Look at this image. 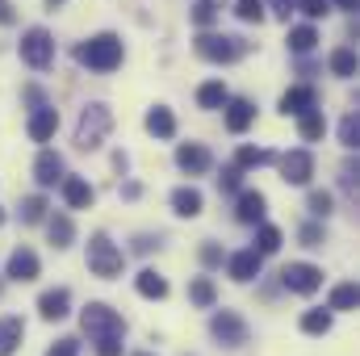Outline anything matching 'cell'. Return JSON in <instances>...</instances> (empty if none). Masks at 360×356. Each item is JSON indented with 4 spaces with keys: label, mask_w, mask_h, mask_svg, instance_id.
<instances>
[{
    "label": "cell",
    "mask_w": 360,
    "mask_h": 356,
    "mask_svg": "<svg viewBox=\"0 0 360 356\" xmlns=\"http://www.w3.org/2000/svg\"><path fill=\"white\" fill-rule=\"evenodd\" d=\"M122 55L126 51H122L117 34H96V38L76 46V63L89 68V72H113V68H122Z\"/></svg>",
    "instance_id": "cell-1"
},
{
    "label": "cell",
    "mask_w": 360,
    "mask_h": 356,
    "mask_svg": "<svg viewBox=\"0 0 360 356\" xmlns=\"http://www.w3.org/2000/svg\"><path fill=\"white\" fill-rule=\"evenodd\" d=\"M109 130H113V113H109V105L92 101V105H84V113H80L76 147H80V151H96V147L105 143V134H109Z\"/></svg>",
    "instance_id": "cell-2"
},
{
    "label": "cell",
    "mask_w": 360,
    "mask_h": 356,
    "mask_svg": "<svg viewBox=\"0 0 360 356\" xmlns=\"http://www.w3.org/2000/svg\"><path fill=\"white\" fill-rule=\"evenodd\" d=\"M80 327H84V336H89L92 344H96V340H109V336H126V319H122L113 306H105V302H89V306H84Z\"/></svg>",
    "instance_id": "cell-3"
},
{
    "label": "cell",
    "mask_w": 360,
    "mask_h": 356,
    "mask_svg": "<svg viewBox=\"0 0 360 356\" xmlns=\"http://www.w3.org/2000/svg\"><path fill=\"white\" fill-rule=\"evenodd\" d=\"M89 268H92V276L113 281V276H122L126 256H122V248H117L109 235H92L89 239Z\"/></svg>",
    "instance_id": "cell-4"
},
{
    "label": "cell",
    "mask_w": 360,
    "mask_h": 356,
    "mask_svg": "<svg viewBox=\"0 0 360 356\" xmlns=\"http://www.w3.org/2000/svg\"><path fill=\"white\" fill-rule=\"evenodd\" d=\"M197 55L205 63H235L248 55V42L235 34H197Z\"/></svg>",
    "instance_id": "cell-5"
},
{
    "label": "cell",
    "mask_w": 360,
    "mask_h": 356,
    "mask_svg": "<svg viewBox=\"0 0 360 356\" xmlns=\"http://www.w3.org/2000/svg\"><path fill=\"white\" fill-rule=\"evenodd\" d=\"M21 59H25L34 72H46V68L55 63V38H51L42 25L25 30V34H21Z\"/></svg>",
    "instance_id": "cell-6"
},
{
    "label": "cell",
    "mask_w": 360,
    "mask_h": 356,
    "mask_svg": "<svg viewBox=\"0 0 360 356\" xmlns=\"http://www.w3.org/2000/svg\"><path fill=\"white\" fill-rule=\"evenodd\" d=\"M210 336H214L222 348H239V344H248V323H243L235 310H214V319H210Z\"/></svg>",
    "instance_id": "cell-7"
},
{
    "label": "cell",
    "mask_w": 360,
    "mask_h": 356,
    "mask_svg": "<svg viewBox=\"0 0 360 356\" xmlns=\"http://www.w3.org/2000/svg\"><path fill=\"white\" fill-rule=\"evenodd\" d=\"M281 285L289 289V293H314L319 285H323V268L314 265H285V272H281Z\"/></svg>",
    "instance_id": "cell-8"
},
{
    "label": "cell",
    "mask_w": 360,
    "mask_h": 356,
    "mask_svg": "<svg viewBox=\"0 0 360 356\" xmlns=\"http://www.w3.org/2000/svg\"><path fill=\"white\" fill-rule=\"evenodd\" d=\"M281 177H285V184H310V177H314V155L310 151L281 155Z\"/></svg>",
    "instance_id": "cell-9"
},
{
    "label": "cell",
    "mask_w": 360,
    "mask_h": 356,
    "mask_svg": "<svg viewBox=\"0 0 360 356\" xmlns=\"http://www.w3.org/2000/svg\"><path fill=\"white\" fill-rule=\"evenodd\" d=\"M210 151L201 147V143H180L176 147V168L180 172H188V177H201V172H210Z\"/></svg>",
    "instance_id": "cell-10"
},
{
    "label": "cell",
    "mask_w": 360,
    "mask_h": 356,
    "mask_svg": "<svg viewBox=\"0 0 360 356\" xmlns=\"http://www.w3.org/2000/svg\"><path fill=\"white\" fill-rule=\"evenodd\" d=\"M264 205H269V201H264L260 189H243L239 201H235V218L248 222V227H252V222H264Z\"/></svg>",
    "instance_id": "cell-11"
},
{
    "label": "cell",
    "mask_w": 360,
    "mask_h": 356,
    "mask_svg": "<svg viewBox=\"0 0 360 356\" xmlns=\"http://www.w3.org/2000/svg\"><path fill=\"white\" fill-rule=\"evenodd\" d=\"M68 310H72V293H68V289H46V293L38 298V314H42L46 323L68 319Z\"/></svg>",
    "instance_id": "cell-12"
},
{
    "label": "cell",
    "mask_w": 360,
    "mask_h": 356,
    "mask_svg": "<svg viewBox=\"0 0 360 356\" xmlns=\"http://www.w3.org/2000/svg\"><path fill=\"white\" fill-rule=\"evenodd\" d=\"M222 109H226V130H231V134H243V130L256 122V105H252V101H243V96L226 101Z\"/></svg>",
    "instance_id": "cell-13"
},
{
    "label": "cell",
    "mask_w": 360,
    "mask_h": 356,
    "mask_svg": "<svg viewBox=\"0 0 360 356\" xmlns=\"http://www.w3.org/2000/svg\"><path fill=\"white\" fill-rule=\"evenodd\" d=\"M319 105V92L310 89V84H297V89H289L281 96V113L285 117H297V113H306V109H314Z\"/></svg>",
    "instance_id": "cell-14"
},
{
    "label": "cell",
    "mask_w": 360,
    "mask_h": 356,
    "mask_svg": "<svg viewBox=\"0 0 360 356\" xmlns=\"http://www.w3.org/2000/svg\"><path fill=\"white\" fill-rule=\"evenodd\" d=\"M34 180H38L42 189L59 184V180H63V155H59V151H42V155L34 160Z\"/></svg>",
    "instance_id": "cell-15"
},
{
    "label": "cell",
    "mask_w": 360,
    "mask_h": 356,
    "mask_svg": "<svg viewBox=\"0 0 360 356\" xmlns=\"http://www.w3.org/2000/svg\"><path fill=\"white\" fill-rule=\"evenodd\" d=\"M59 184H63V201H68L72 210H89L92 201H96V189H92L89 180H80V177H63Z\"/></svg>",
    "instance_id": "cell-16"
},
{
    "label": "cell",
    "mask_w": 360,
    "mask_h": 356,
    "mask_svg": "<svg viewBox=\"0 0 360 356\" xmlns=\"http://www.w3.org/2000/svg\"><path fill=\"white\" fill-rule=\"evenodd\" d=\"M226 265H231V276H235V281L243 285V281L260 276V265H264V256H260L256 248H248V252H235V256H231Z\"/></svg>",
    "instance_id": "cell-17"
},
{
    "label": "cell",
    "mask_w": 360,
    "mask_h": 356,
    "mask_svg": "<svg viewBox=\"0 0 360 356\" xmlns=\"http://www.w3.org/2000/svg\"><path fill=\"white\" fill-rule=\"evenodd\" d=\"M38 256H34V252H30V248H17V252H13V256H8V281H21V285H25V281H34V276H38Z\"/></svg>",
    "instance_id": "cell-18"
},
{
    "label": "cell",
    "mask_w": 360,
    "mask_h": 356,
    "mask_svg": "<svg viewBox=\"0 0 360 356\" xmlns=\"http://www.w3.org/2000/svg\"><path fill=\"white\" fill-rule=\"evenodd\" d=\"M55 130H59V113H55L51 105H38L34 117H30V139H34V143H46Z\"/></svg>",
    "instance_id": "cell-19"
},
{
    "label": "cell",
    "mask_w": 360,
    "mask_h": 356,
    "mask_svg": "<svg viewBox=\"0 0 360 356\" xmlns=\"http://www.w3.org/2000/svg\"><path fill=\"white\" fill-rule=\"evenodd\" d=\"M201 205H205V197H201L193 184H180V189H172V210H176L180 218H197V214H201Z\"/></svg>",
    "instance_id": "cell-20"
},
{
    "label": "cell",
    "mask_w": 360,
    "mask_h": 356,
    "mask_svg": "<svg viewBox=\"0 0 360 356\" xmlns=\"http://www.w3.org/2000/svg\"><path fill=\"white\" fill-rule=\"evenodd\" d=\"M134 289H139L143 298H151V302H164V298H168V281H164L155 268H143V272L134 276Z\"/></svg>",
    "instance_id": "cell-21"
},
{
    "label": "cell",
    "mask_w": 360,
    "mask_h": 356,
    "mask_svg": "<svg viewBox=\"0 0 360 356\" xmlns=\"http://www.w3.org/2000/svg\"><path fill=\"white\" fill-rule=\"evenodd\" d=\"M21 340H25V323H21V319H13V314H8V319H0V356H13Z\"/></svg>",
    "instance_id": "cell-22"
},
{
    "label": "cell",
    "mask_w": 360,
    "mask_h": 356,
    "mask_svg": "<svg viewBox=\"0 0 360 356\" xmlns=\"http://www.w3.org/2000/svg\"><path fill=\"white\" fill-rule=\"evenodd\" d=\"M147 130H151L155 139H172V134H176V117H172V109H168V105H155V109L147 113Z\"/></svg>",
    "instance_id": "cell-23"
},
{
    "label": "cell",
    "mask_w": 360,
    "mask_h": 356,
    "mask_svg": "<svg viewBox=\"0 0 360 356\" xmlns=\"http://www.w3.org/2000/svg\"><path fill=\"white\" fill-rule=\"evenodd\" d=\"M188 302H193V306H201V310H210V306L218 302L214 281H210V276H193V281H188Z\"/></svg>",
    "instance_id": "cell-24"
},
{
    "label": "cell",
    "mask_w": 360,
    "mask_h": 356,
    "mask_svg": "<svg viewBox=\"0 0 360 356\" xmlns=\"http://www.w3.org/2000/svg\"><path fill=\"white\" fill-rule=\"evenodd\" d=\"M297 130H302V139H306V143H314V139H323V130H327V122H323V109L314 105V109H306V113H297Z\"/></svg>",
    "instance_id": "cell-25"
},
{
    "label": "cell",
    "mask_w": 360,
    "mask_h": 356,
    "mask_svg": "<svg viewBox=\"0 0 360 356\" xmlns=\"http://www.w3.org/2000/svg\"><path fill=\"white\" fill-rule=\"evenodd\" d=\"M46 235H51V243H55V248H72L76 227H72V218H68V214H55V218L46 222Z\"/></svg>",
    "instance_id": "cell-26"
},
{
    "label": "cell",
    "mask_w": 360,
    "mask_h": 356,
    "mask_svg": "<svg viewBox=\"0 0 360 356\" xmlns=\"http://www.w3.org/2000/svg\"><path fill=\"white\" fill-rule=\"evenodd\" d=\"M226 101H231V92H226L222 80H210V84L197 89V105H201V109H222Z\"/></svg>",
    "instance_id": "cell-27"
},
{
    "label": "cell",
    "mask_w": 360,
    "mask_h": 356,
    "mask_svg": "<svg viewBox=\"0 0 360 356\" xmlns=\"http://www.w3.org/2000/svg\"><path fill=\"white\" fill-rule=\"evenodd\" d=\"M272 160H276V155H272L269 147H239V151H235V168H264Z\"/></svg>",
    "instance_id": "cell-28"
},
{
    "label": "cell",
    "mask_w": 360,
    "mask_h": 356,
    "mask_svg": "<svg viewBox=\"0 0 360 356\" xmlns=\"http://www.w3.org/2000/svg\"><path fill=\"white\" fill-rule=\"evenodd\" d=\"M356 302H360V289L352 285V281H344V285H335V289H331L327 310H356Z\"/></svg>",
    "instance_id": "cell-29"
},
{
    "label": "cell",
    "mask_w": 360,
    "mask_h": 356,
    "mask_svg": "<svg viewBox=\"0 0 360 356\" xmlns=\"http://www.w3.org/2000/svg\"><path fill=\"white\" fill-rule=\"evenodd\" d=\"M319 46V34H314V25H293L289 30V51H297V55H310Z\"/></svg>",
    "instance_id": "cell-30"
},
{
    "label": "cell",
    "mask_w": 360,
    "mask_h": 356,
    "mask_svg": "<svg viewBox=\"0 0 360 356\" xmlns=\"http://www.w3.org/2000/svg\"><path fill=\"white\" fill-rule=\"evenodd\" d=\"M302 331L306 336H327L331 331V310H306L302 314Z\"/></svg>",
    "instance_id": "cell-31"
},
{
    "label": "cell",
    "mask_w": 360,
    "mask_h": 356,
    "mask_svg": "<svg viewBox=\"0 0 360 356\" xmlns=\"http://www.w3.org/2000/svg\"><path fill=\"white\" fill-rule=\"evenodd\" d=\"M331 72H335V76H344V80H348V76H356V51H352V46H340V51L331 55Z\"/></svg>",
    "instance_id": "cell-32"
},
{
    "label": "cell",
    "mask_w": 360,
    "mask_h": 356,
    "mask_svg": "<svg viewBox=\"0 0 360 356\" xmlns=\"http://www.w3.org/2000/svg\"><path fill=\"white\" fill-rule=\"evenodd\" d=\"M235 17L248 21V25H260L264 21V0H239L235 4Z\"/></svg>",
    "instance_id": "cell-33"
},
{
    "label": "cell",
    "mask_w": 360,
    "mask_h": 356,
    "mask_svg": "<svg viewBox=\"0 0 360 356\" xmlns=\"http://www.w3.org/2000/svg\"><path fill=\"white\" fill-rule=\"evenodd\" d=\"M340 143H344L348 151L360 143V117L356 113H344V122H340Z\"/></svg>",
    "instance_id": "cell-34"
},
{
    "label": "cell",
    "mask_w": 360,
    "mask_h": 356,
    "mask_svg": "<svg viewBox=\"0 0 360 356\" xmlns=\"http://www.w3.org/2000/svg\"><path fill=\"white\" fill-rule=\"evenodd\" d=\"M276 248H281V231H276V227H260V231H256V252H260V256H272Z\"/></svg>",
    "instance_id": "cell-35"
},
{
    "label": "cell",
    "mask_w": 360,
    "mask_h": 356,
    "mask_svg": "<svg viewBox=\"0 0 360 356\" xmlns=\"http://www.w3.org/2000/svg\"><path fill=\"white\" fill-rule=\"evenodd\" d=\"M331 210H335V197H331L327 189H314V193H310V214H314V218H327Z\"/></svg>",
    "instance_id": "cell-36"
},
{
    "label": "cell",
    "mask_w": 360,
    "mask_h": 356,
    "mask_svg": "<svg viewBox=\"0 0 360 356\" xmlns=\"http://www.w3.org/2000/svg\"><path fill=\"white\" fill-rule=\"evenodd\" d=\"M46 218V197H25L21 201V222H42Z\"/></svg>",
    "instance_id": "cell-37"
},
{
    "label": "cell",
    "mask_w": 360,
    "mask_h": 356,
    "mask_svg": "<svg viewBox=\"0 0 360 356\" xmlns=\"http://www.w3.org/2000/svg\"><path fill=\"white\" fill-rule=\"evenodd\" d=\"M214 17H218V0H197L193 4V25H214Z\"/></svg>",
    "instance_id": "cell-38"
},
{
    "label": "cell",
    "mask_w": 360,
    "mask_h": 356,
    "mask_svg": "<svg viewBox=\"0 0 360 356\" xmlns=\"http://www.w3.org/2000/svg\"><path fill=\"white\" fill-rule=\"evenodd\" d=\"M302 243H306V248H323V243H327V231H323L319 222H306V227H302Z\"/></svg>",
    "instance_id": "cell-39"
},
{
    "label": "cell",
    "mask_w": 360,
    "mask_h": 356,
    "mask_svg": "<svg viewBox=\"0 0 360 356\" xmlns=\"http://www.w3.org/2000/svg\"><path fill=\"white\" fill-rule=\"evenodd\" d=\"M297 8H302L310 21H319V17H327V13H331V0H297Z\"/></svg>",
    "instance_id": "cell-40"
},
{
    "label": "cell",
    "mask_w": 360,
    "mask_h": 356,
    "mask_svg": "<svg viewBox=\"0 0 360 356\" xmlns=\"http://www.w3.org/2000/svg\"><path fill=\"white\" fill-rule=\"evenodd\" d=\"M239 177H243V168H222L218 189H222V193H239Z\"/></svg>",
    "instance_id": "cell-41"
},
{
    "label": "cell",
    "mask_w": 360,
    "mask_h": 356,
    "mask_svg": "<svg viewBox=\"0 0 360 356\" xmlns=\"http://www.w3.org/2000/svg\"><path fill=\"white\" fill-rule=\"evenodd\" d=\"M46 356H80V344H76L72 336H68V340H55V344H51V352H46Z\"/></svg>",
    "instance_id": "cell-42"
},
{
    "label": "cell",
    "mask_w": 360,
    "mask_h": 356,
    "mask_svg": "<svg viewBox=\"0 0 360 356\" xmlns=\"http://www.w3.org/2000/svg\"><path fill=\"white\" fill-rule=\"evenodd\" d=\"M96 356H122V336H109V340H96Z\"/></svg>",
    "instance_id": "cell-43"
},
{
    "label": "cell",
    "mask_w": 360,
    "mask_h": 356,
    "mask_svg": "<svg viewBox=\"0 0 360 356\" xmlns=\"http://www.w3.org/2000/svg\"><path fill=\"white\" fill-rule=\"evenodd\" d=\"M201 265L218 268V265H222V248H218V243H205V248H201Z\"/></svg>",
    "instance_id": "cell-44"
},
{
    "label": "cell",
    "mask_w": 360,
    "mask_h": 356,
    "mask_svg": "<svg viewBox=\"0 0 360 356\" xmlns=\"http://www.w3.org/2000/svg\"><path fill=\"white\" fill-rule=\"evenodd\" d=\"M264 4H272V13H276V17H285V21H289V13L297 8V0H264Z\"/></svg>",
    "instance_id": "cell-45"
},
{
    "label": "cell",
    "mask_w": 360,
    "mask_h": 356,
    "mask_svg": "<svg viewBox=\"0 0 360 356\" xmlns=\"http://www.w3.org/2000/svg\"><path fill=\"white\" fill-rule=\"evenodd\" d=\"M340 184H344V189H348V193L356 197V168H352V164L344 168V177H340Z\"/></svg>",
    "instance_id": "cell-46"
},
{
    "label": "cell",
    "mask_w": 360,
    "mask_h": 356,
    "mask_svg": "<svg viewBox=\"0 0 360 356\" xmlns=\"http://www.w3.org/2000/svg\"><path fill=\"white\" fill-rule=\"evenodd\" d=\"M139 193H143V184H139V180H130V184H122V197H130V201H134Z\"/></svg>",
    "instance_id": "cell-47"
},
{
    "label": "cell",
    "mask_w": 360,
    "mask_h": 356,
    "mask_svg": "<svg viewBox=\"0 0 360 356\" xmlns=\"http://www.w3.org/2000/svg\"><path fill=\"white\" fill-rule=\"evenodd\" d=\"M13 21V13H8V4H0V25H8Z\"/></svg>",
    "instance_id": "cell-48"
},
{
    "label": "cell",
    "mask_w": 360,
    "mask_h": 356,
    "mask_svg": "<svg viewBox=\"0 0 360 356\" xmlns=\"http://www.w3.org/2000/svg\"><path fill=\"white\" fill-rule=\"evenodd\" d=\"M340 4H344V8H356V0H340Z\"/></svg>",
    "instance_id": "cell-49"
},
{
    "label": "cell",
    "mask_w": 360,
    "mask_h": 356,
    "mask_svg": "<svg viewBox=\"0 0 360 356\" xmlns=\"http://www.w3.org/2000/svg\"><path fill=\"white\" fill-rule=\"evenodd\" d=\"M46 4H51V8H55V4H63V0H46Z\"/></svg>",
    "instance_id": "cell-50"
},
{
    "label": "cell",
    "mask_w": 360,
    "mask_h": 356,
    "mask_svg": "<svg viewBox=\"0 0 360 356\" xmlns=\"http://www.w3.org/2000/svg\"><path fill=\"white\" fill-rule=\"evenodd\" d=\"M134 356H155V352H134Z\"/></svg>",
    "instance_id": "cell-51"
},
{
    "label": "cell",
    "mask_w": 360,
    "mask_h": 356,
    "mask_svg": "<svg viewBox=\"0 0 360 356\" xmlns=\"http://www.w3.org/2000/svg\"><path fill=\"white\" fill-rule=\"evenodd\" d=\"M0 227H4V210H0Z\"/></svg>",
    "instance_id": "cell-52"
}]
</instances>
